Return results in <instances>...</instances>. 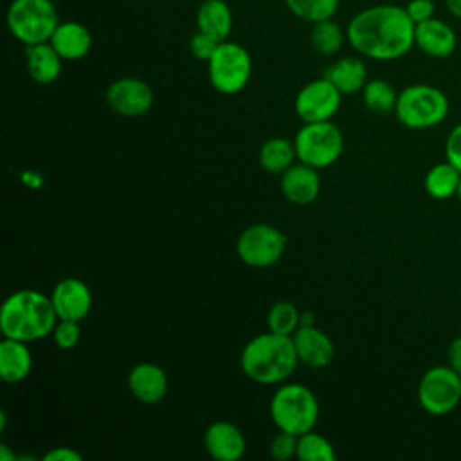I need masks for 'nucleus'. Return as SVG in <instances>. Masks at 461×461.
<instances>
[{
  "instance_id": "nucleus-1",
  "label": "nucleus",
  "mask_w": 461,
  "mask_h": 461,
  "mask_svg": "<svg viewBox=\"0 0 461 461\" xmlns=\"http://www.w3.org/2000/svg\"><path fill=\"white\" fill-rule=\"evenodd\" d=\"M346 38L360 56L393 61L414 47V22L405 7L378 4L362 9L349 20Z\"/></svg>"
},
{
  "instance_id": "nucleus-2",
  "label": "nucleus",
  "mask_w": 461,
  "mask_h": 461,
  "mask_svg": "<svg viewBox=\"0 0 461 461\" xmlns=\"http://www.w3.org/2000/svg\"><path fill=\"white\" fill-rule=\"evenodd\" d=\"M58 322L50 295L32 288L13 292L0 310V330L7 339L34 342L52 335Z\"/></svg>"
},
{
  "instance_id": "nucleus-3",
  "label": "nucleus",
  "mask_w": 461,
  "mask_h": 461,
  "mask_svg": "<svg viewBox=\"0 0 461 461\" xmlns=\"http://www.w3.org/2000/svg\"><path fill=\"white\" fill-rule=\"evenodd\" d=\"M299 357L292 337L270 330L250 339L240 357L245 376L263 385L285 382L295 371Z\"/></svg>"
},
{
  "instance_id": "nucleus-4",
  "label": "nucleus",
  "mask_w": 461,
  "mask_h": 461,
  "mask_svg": "<svg viewBox=\"0 0 461 461\" xmlns=\"http://www.w3.org/2000/svg\"><path fill=\"white\" fill-rule=\"evenodd\" d=\"M270 418L277 430L301 436L313 430L319 420V402L303 384H283L270 400Z\"/></svg>"
},
{
  "instance_id": "nucleus-5",
  "label": "nucleus",
  "mask_w": 461,
  "mask_h": 461,
  "mask_svg": "<svg viewBox=\"0 0 461 461\" xmlns=\"http://www.w3.org/2000/svg\"><path fill=\"white\" fill-rule=\"evenodd\" d=\"M396 119L411 130H427L443 122L448 115V99L443 90L432 85H409L398 92Z\"/></svg>"
},
{
  "instance_id": "nucleus-6",
  "label": "nucleus",
  "mask_w": 461,
  "mask_h": 461,
  "mask_svg": "<svg viewBox=\"0 0 461 461\" xmlns=\"http://www.w3.org/2000/svg\"><path fill=\"white\" fill-rule=\"evenodd\" d=\"M9 32L25 47L45 43L59 25L52 0H13L5 13Z\"/></svg>"
},
{
  "instance_id": "nucleus-7",
  "label": "nucleus",
  "mask_w": 461,
  "mask_h": 461,
  "mask_svg": "<svg viewBox=\"0 0 461 461\" xmlns=\"http://www.w3.org/2000/svg\"><path fill=\"white\" fill-rule=\"evenodd\" d=\"M252 74V59L249 50L236 43L223 40L207 61V76L212 88L220 94L232 95L241 92Z\"/></svg>"
},
{
  "instance_id": "nucleus-8",
  "label": "nucleus",
  "mask_w": 461,
  "mask_h": 461,
  "mask_svg": "<svg viewBox=\"0 0 461 461\" xmlns=\"http://www.w3.org/2000/svg\"><path fill=\"white\" fill-rule=\"evenodd\" d=\"M297 158L315 169L328 167L339 160L344 149V137L331 121L304 122L294 139Z\"/></svg>"
},
{
  "instance_id": "nucleus-9",
  "label": "nucleus",
  "mask_w": 461,
  "mask_h": 461,
  "mask_svg": "<svg viewBox=\"0 0 461 461\" xmlns=\"http://www.w3.org/2000/svg\"><path fill=\"white\" fill-rule=\"evenodd\" d=\"M418 402L432 416L452 412L461 402V375L448 364L427 369L418 382Z\"/></svg>"
},
{
  "instance_id": "nucleus-10",
  "label": "nucleus",
  "mask_w": 461,
  "mask_h": 461,
  "mask_svg": "<svg viewBox=\"0 0 461 461\" xmlns=\"http://www.w3.org/2000/svg\"><path fill=\"white\" fill-rule=\"evenodd\" d=\"M286 247V236L274 225L254 223L241 230L236 240L238 258L252 268L276 265Z\"/></svg>"
},
{
  "instance_id": "nucleus-11",
  "label": "nucleus",
  "mask_w": 461,
  "mask_h": 461,
  "mask_svg": "<svg viewBox=\"0 0 461 461\" xmlns=\"http://www.w3.org/2000/svg\"><path fill=\"white\" fill-rule=\"evenodd\" d=\"M342 94L326 77L306 83L295 95L294 110L303 122L331 121L340 106Z\"/></svg>"
},
{
  "instance_id": "nucleus-12",
  "label": "nucleus",
  "mask_w": 461,
  "mask_h": 461,
  "mask_svg": "<svg viewBox=\"0 0 461 461\" xmlns=\"http://www.w3.org/2000/svg\"><path fill=\"white\" fill-rule=\"evenodd\" d=\"M106 104L121 117L144 115L153 104L151 86L139 77H119L106 88Z\"/></svg>"
},
{
  "instance_id": "nucleus-13",
  "label": "nucleus",
  "mask_w": 461,
  "mask_h": 461,
  "mask_svg": "<svg viewBox=\"0 0 461 461\" xmlns=\"http://www.w3.org/2000/svg\"><path fill=\"white\" fill-rule=\"evenodd\" d=\"M50 301L58 319L81 322L92 308V292L85 281L65 277L52 288Z\"/></svg>"
},
{
  "instance_id": "nucleus-14",
  "label": "nucleus",
  "mask_w": 461,
  "mask_h": 461,
  "mask_svg": "<svg viewBox=\"0 0 461 461\" xmlns=\"http://www.w3.org/2000/svg\"><path fill=\"white\" fill-rule=\"evenodd\" d=\"M295 353L299 357V362H303L308 367H326L335 355L333 340L326 331L312 326H299L295 333L292 335Z\"/></svg>"
},
{
  "instance_id": "nucleus-15",
  "label": "nucleus",
  "mask_w": 461,
  "mask_h": 461,
  "mask_svg": "<svg viewBox=\"0 0 461 461\" xmlns=\"http://www.w3.org/2000/svg\"><path fill=\"white\" fill-rule=\"evenodd\" d=\"M203 447L216 461H238L247 448L243 432L230 421H214L203 434Z\"/></svg>"
},
{
  "instance_id": "nucleus-16",
  "label": "nucleus",
  "mask_w": 461,
  "mask_h": 461,
  "mask_svg": "<svg viewBox=\"0 0 461 461\" xmlns=\"http://www.w3.org/2000/svg\"><path fill=\"white\" fill-rule=\"evenodd\" d=\"M414 45L430 58H448L457 47L456 31L439 18H429L414 25Z\"/></svg>"
},
{
  "instance_id": "nucleus-17",
  "label": "nucleus",
  "mask_w": 461,
  "mask_h": 461,
  "mask_svg": "<svg viewBox=\"0 0 461 461\" xmlns=\"http://www.w3.org/2000/svg\"><path fill=\"white\" fill-rule=\"evenodd\" d=\"M128 389L140 403H158L167 393L166 371L153 362L135 364L128 375Z\"/></svg>"
},
{
  "instance_id": "nucleus-18",
  "label": "nucleus",
  "mask_w": 461,
  "mask_h": 461,
  "mask_svg": "<svg viewBox=\"0 0 461 461\" xmlns=\"http://www.w3.org/2000/svg\"><path fill=\"white\" fill-rule=\"evenodd\" d=\"M281 191L295 205L312 203L321 193V176L308 164H292L281 173Z\"/></svg>"
},
{
  "instance_id": "nucleus-19",
  "label": "nucleus",
  "mask_w": 461,
  "mask_h": 461,
  "mask_svg": "<svg viewBox=\"0 0 461 461\" xmlns=\"http://www.w3.org/2000/svg\"><path fill=\"white\" fill-rule=\"evenodd\" d=\"M49 43L56 49V52L68 61H76L85 58L92 49V34L79 22H59L56 31L52 32Z\"/></svg>"
},
{
  "instance_id": "nucleus-20",
  "label": "nucleus",
  "mask_w": 461,
  "mask_h": 461,
  "mask_svg": "<svg viewBox=\"0 0 461 461\" xmlns=\"http://www.w3.org/2000/svg\"><path fill=\"white\" fill-rule=\"evenodd\" d=\"M32 355L27 342L4 337L0 342V376L7 384H18L29 376Z\"/></svg>"
},
{
  "instance_id": "nucleus-21",
  "label": "nucleus",
  "mask_w": 461,
  "mask_h": 461,
  "mask_svg": "<svg viewBox=\"0 0 461 461\" xmlns=\"http://www.w3.org/2000/svg\"><path fill=\"white\" fill-rule=\"evenodd\" d=\"M61 61L63 58L49 41L29 45L25 49L27 72L31 79L38 85L54 83L61 74Z\"/></svg>"
},
{
  "instance_id": "nucleus-22",
  "label": "nucleus",
  "mask_w": 461,
  "mask_h": 461,
  "mask_svg": "<svg viewBox=\"0 0 461 461\" xmlns=\"http://www.w3.org/2000/svg\"><path fill=\"white\" fill-rule=\"evenodd\" d=\"M324 77L330 79L342 95H349L362 92L364 85L367 83V68L360 58L346 56L330 65L324 72Z\"/></svg>"
},
{
  "instance_id": "nucleus-23",
  "label": "nucleus",
  "mask_w": 461,
  "mask_h": 461,
  "mask_svg": "<svg viewBox=\"0 0 461 461\" xmlns=\"http://www.w3.org/2000/svg\"><path fill=\"white\" fill-rule=\"evenodd\" d=\"M196 29L218 41L227 40L232 31V13L225 0H203L196 9Z\"/></svg>"
},
{
  "instance_id": "nucleus-24",
  "label": "nucleus",
  "mask_w": 461,
  "mask_h": 461,
  "mask_svg": "<svg viewBox=\"0 0 461 461\" xmlns=\"http://www.w3.org/2000/svg\"><path fill=\"white\" fill-rule=\"evenodd\" d=\"M459 182H461V171L454 164L445 160V162L434 164L425 173L423 185L429 196L436 200H447L450 196H456Z\"/></svg>"
},
{
  "instance_id": "nucleus-25",
  "label": "nucleus",
  "mask_w": 461,
  "mask_h": 461,
  "mask_svg": "<svg viewBox=\"0 0 461 461\" xmlns=\"http://www.w3.org/2000/svg\"><path fill=\"white\" fill-rule=\"evenodd\" d=\"M295 158H297V153H295L294 142L283 137H272L265 140V144L259 149V164L268 173L281 175L294 164Z\"/></svg>"
},
{
  "instance_id": "nucleus-26",
  "label": "nucleus",
  "mask_w": 461,
  "mask_h": 461,
  "mask_svg": "<svg viewBox=\"0 0 461 461\" xmlns=\"http://www.w3.org/2000/svg\"><path fill=\"white\" fill-rule=\"evenodd\" d=\"M344 40H348V38H346L342 27L337 22H333V18L312 23L310 43L317 54H322V56L337 54L342 49Z\"/></svg>"
},
{
  "instance_id": "nucleus-27",
  "label": "nucleus",
  "mask_w": 461,
  "mask_h": 461,
  "mask_svg": "<svg viewBox=\"0 0 461 461\" xmlns=\"http://www.w3.org/2000/svg\"><path fill=\"white\" fill-rule=\"evenodd\" d=\"M362 99L373 113L387 115L396 108L398 92L385 79H369L362 88Z\"/></svg>"
},
{
  "instance_id": "nucleus-28",
  "label": "nucleus",
  "mask_w": 461,
  "mask_h": 461,
  "mask_svg": "<svg viewBox=\"0 0 461 461\" xmlns=\"http://www.w3.org/2000/svg\"><path fill=\"white\" fill-rule=\"evenodd\" d=\"M297 459L301 461H335L333 445L321 434L308 430L297 436Z\"/></svg>"
},
{
  "instance_id": "nucleus-29",
  "label": "nucleus",
  "mask_w": 461,
  "mask_h": 461,
  "mask_svg": "<svg viewBox=\"0 0 461 461\" xmlns=\"http://www.w3.org/2000/svg\"><path fill=\"white\" fill-rule=\"evenodd\" d=\"M267 326L274 333L292 337L295 330L301 326V312L290 301H277L268 310Z\"/></svg>"
},
{
  "instance_id": "nucleus-30",
  "label": "nucleus",
  "mask_w": 461,
  "mask_h": 461,
  "mask_svg": "<svg viewBox=\"0 0 461 461\" xmlns=\"http://www.w3.org/2000/svg\"><path fill=\"white\" fill-rule=\"evenodd\" d=\"M285 4L294 16L310 23L333 18L339 9V0H285Z\"/></svg>"
},
{
  "instance_id": "nucleus-31",
  "label": "nucleus",
  "mask_w": 461,
  "mask_h": 461,
  "mask_svg": "<svg viewBox=\"0 0 461 461\" xmlns=\"http://www.w3.org/2000/svg\"><path fill=\"white\" fill-rule=\"evenodd\" d=\"M52 339L59 349H72L77 346L81 339V328L77 321H67V319H58L54 330H52Z\"/></svg>"
},
{
  "instance_id": "nucleus-32",
  "label": "nucleus",
  "mask_w": 461,
  "mask_h": 461,
  "mask_svg": "<svg viewBox=\"0 0 461 461\" xmlns=\"http://www.w3.org/2000/svg\"><path fill=\"white\" fill-rule=\"evenodd\" d=\"M297 454V436L279 430L270 441V456L277 461H286Z\"/></svg>"
},
{
  "instance_id": "nucleus-33",
  "label": "nucleus",
  "mask_w": 461,
  "mask_h": 461,
  "mask_svg": "<svg viewBox=\"0 0 461 461\" xmlns=\"http://www.w3.org/2000/svg\"><path fill=\"white\" fill-rule=\"evenodd\" d=\"M218 45H220V41L216 38H212L211 34L202 32L198 29H196V32L189 40V50L200 61H209Z\"/></svg>"
},
{
  "instance_id": "nucleus-34",
  "label": "nucleus",
  "mask_w": 461,
  "mask_h": 461,
  "mask_svg": "<svg viewBox=\"0 0 461 461\" xmlns=\"http://www.w3.org/2000/svg\"><path fill=\"white\" fill-rule=\"evenodd\" d=\"M445 158L461 171V124L454 126L445 140Z\"/></svg>"
},
{
  "instance_id": "nucleus-35",
  "label": "nucleus",
  "mask_w": 461,
  "mask_h": 461,
  "mask_svg": "<svg viewBox=\"0 0 461 461\" xmlns=\"http://www.w3.org/2000/svg\"><path fill=\"white\" fill-rule=\"evenodd\" d=\"M405 13L416 23L434 18V2L432 0H409L405 5Z\"/></svg>"
},
{
  "instance_id": "nucleus-36",
  "label": "nucleus",
  "mask_w": 461,
  "mask_h": 461,
  "mask_svg": "<svg viewBox=\"0 0 461 461\" xmlns=\"http://www.w3.org/2000/svg\"><path fill=\"white\" fill-rule=\"evenodd\" d=\"M43 461H81V454L70 447H54L43 456Z\"/></svg>"
},
{
  "instance_id": "nucleus-37",
  "label": "nucleus",
  "mask_w": 461,
  "mask_h": 461,
  "mask_svg": "<svg viewBox=\"0 0 461 461\" xmlns=\"http://www.w3.org/2000/svg\"><path fill=\"white\" fill-rule=\"evenodd\" d=\"M447 364L461 375V337H456L447 348Z\"/></svg>"
},
{
  "instance_id": "nucleus-38",
  "label": "nucleus",
  "mask_w": 461,
  "mask_h": 461,
  "mask_svg": "<svg viewBox=\"0 0 461 461\" xmlns=\"http://www.w3.org/2000/svg\"><path fill=\"white\" fill-rule=\"evenodd\" d=\"M445 5L452 16L461 20V0H445Z\"/></svg>"
},
{
  "instance_id": "nucleus-39",
  "label": "nucleus",
  "mask_w": 461,
  "mask_h": 461,
  "mask_svg": "<svg viewBox=\"0 0 461 461\" xmlns=\"http://www.w3.org/2000/svg\"><path fill=\"white\" fill-rule=\"evenodd\" d=\"M0 459L2 461H13L14 459V454H11L9 452V448H7V445H0Z\"/></svg>"
},
{
  "instance_id": "nucleus-40",
  "label": "nucleus",
  "mask_w": 461,
  "mask_h": 461,
  "mask_svg": "<svg viewBox=\"0 0 461 461\" xmlns=\"http://www.w3.org/2000/svg\"><path fill=\"white\" fill-rule=\"evenodd\" d=\"M312 324H313L312 312H301V326H312Z\"/></svg>"
},
{
  "instance_id": "nucleus-41",
  "label": "nucleus",
  "mask_w": 461,
  "mask_h": 461,
  "mask_svg": "<svg viewBox=\"0 0 461 461\" xmlns=\"http://www.w3.org/2000/svg\"><path fill=\"white\" fill-rule=\"evenodd\" d=\"M456 196H457V200L461 202V182H459V187H457V193H456Z\"/></svg>"
}]
</instances>
